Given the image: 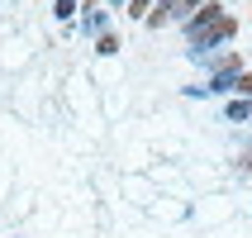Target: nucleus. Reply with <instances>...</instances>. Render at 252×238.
<instances>
[{
	"instance_id": "7ed1b4c3",
	"label": "nucleus",
	"mask_w": 252,
	"mask_h": 238,
	"mask_svg": "<svg viewBox=\"0 0 252 238\" xmlns=\"http://www.w3.org/2000/svg\"><path fill=\"white\" fill-rule=\"evenodd\" d=\"M143 5H148V0H133V14H138V10H143Z\"/></svg>"
},
{
	"instance_id": "f03ea898",
	"label": "nucleus",
	"mask_w": 252,
	"mask_h": 238,
	"mask_svg": "<svg viewBox=\"0 0 252 238\" xmlns=\"http://www.w3.org/2000/svg\"><path fill=\"white\" fill-rule=\"evenodd\" d=\"M228 119H252V105H228Z\"/></svg>"
},
{
	"instance_id": "f257e3e1",
	"label": "nucleus",
	"mask_w": 252,
	"mask_h": 238,
	"mask_svg": "<svg viewBox=\"0 0 252 238\" xmlns=\"http://www.w3.org/2000/svg\"><path fill=\"white\" fill-rule=\"evenodd\" d=\"M228 34H233V19H224V14L214 10V5L200 14L195 24H190V38H195V43H205V48H210V43H219V38H228Z\"/></svg>"
}]
</instances>
